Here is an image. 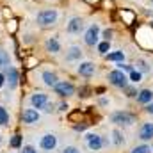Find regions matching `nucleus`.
Returning a JSON list of instances; mask_svg holds the SVG:
<instances>
[{
	"label": "nucleus",
	"mask_w": 153,
	"mask_h": 153,
	"mask_svg": "<svg viewBox=\"0 0 153 153\" xmlns=\"http://www.w3.org/2000/svg\"><path fill=\"white\" fill-rule=\"evenodd\" d=\"M107 80H109L111 85L119 87V89H125V87L128 85V76H126L125 71H121L119 68H117V70H112V71L107 75Z\"/></svg>",
	"instance_id": "1"
},
{
	"label": "nucleus",
	"mask_w": 153,
	"mask_h": 153,
	"mask_svg": "<svg viewBox=\"0 0 153 153\" xmlns=\"http://www.w3.org/2000/svg\"><path fill=\"white\" fill-rule=\"evenodd\" d=\"M57 18H59V14L55 9H43L38 14V25L39 27H50L57 22Z\"/></svg>",
	"instance_id": "2"
},
{
	"label": "nucleus",
	"mask_w": 153,
	"mask_h": 153,
	"mask_svg": "<svg viewBox=\"0 0 153 153\" xmlns=\"http://www.w3.org/2000/svg\"><path fill=\"white\" fill-rule=\"evenodd\" d=\"M53 91L55 94H59L61 98H70L75 94V85L68 80H59L55 85H53Z\"/></svg>",
	"instance_id": "3"
},
{
	"label": "nucleus",
	"mask_w": 153,
	"mask_h": 153,
	"mask_svg": "<svg viewBox=\"0 0 153 153\" xmlns=\"http://www.w3.org/2000/svg\"><path fill=\"white\" fill-rule=\"evenodd\" d=\"M98 41H100V25L93 23V25H89V29L84 34V43L87 46H94V45H98Z\"/></svg>",
	"instance_id": "4"
},
{
	"label": "nucleus",
	"mask_w": 153,
	"mask_h": 153,
	"mask_svg": "<svg viewBox=\"0 0 153 153\" xmlns=\"http://www.w3.org/2000/svg\"><path fill=\"white\" fill-rule=\"evenodd\" d=\"M111 121L114 123L116 126H130V125L135 121V117L130 114V112L119 111V112H114V114L111 116Z\"/></svg>",
	"instance_id": "5"
},
{
	"label": "nucleus",
	"mask_w": 153,
	"mask_h": 153,
	"mask_svg": "<svg viewBox=\"0 0 153 153\" xmlns=\"http://www.w3.org/2000/svg\"><path fill=\"white\" fill-rule=\"evenodd\" d=\"M39 148L43 152H53L57 148V137L55 134H45L39 141Z\"/></svg>",
	"instance_id": "6"
},
{
	"label": "nucleus",
	"mask_w": 153,
	"mask_h": 153,
	"mask_svg": "<svg viewBox=\"0 0 153 153\" xmlns=\"http://www.w3.org/2000/svg\"><path fill=\"white\" fill-rule=\"evenodd\" d=\"M85 143H87V148L91 152H98L103 148V139L100 134H87L85 135Z\"/></svg>",
	"instance_id": "7"
},
{
	"label": "nucleus",
	"mask_w": 153,
	"mask_h": 153,
	"mask_svg": "<svg viewBox=\"0 0 153 153\" xmlns=\"http://www.w3.org/2000/svg\"><path fill=\"white\" fill-rule=\"evenodd\" d=\"M50 102H48V96L45 94V93H36V94H32L30 96V105L34 107V109H38V111H45V107L48 105Z\"/></svg>",
	"instance_id": "8"
},
{
	"label": "nucleus",
	"mask_w": 153,
	"mask_h": 153,
	"mask_svg": "<svg viewBox=\"0 0 153 153\" xmlns=\"http://www.w3.org/2000/svg\"><path fill=\"white\" fill-rule=\"evenodd\" d=\"M94 71H96V68H94V64L89 62V61L80 62L78 68H76V73H78L80 76H85V78H91V76L94 75Z\"/></svg>",
	"instance_id": "9"
},
{
	"label": "nucleus",
	"mask_w": 153,
	"mask_h": 153,
	"mask_svg": "<svg viewBox=\"0 0 153 153\" xmlns=\"http://www.w3.org/2000/svg\"><path fill=\"white\" fill-rule=\"evenodd\" d=\"M82 29H84V18H80V16L71 18V20H70V23L66 25V30H68L70 34H78Z\"/></svg>",
	"instance_id": "10"
},
{
	"label": "nucleus",
	"mask_w": 153,
	"mask_h": 153,
	"mask_svg": "<svg viewBox=\"0 0 153 153\" xmlns=\"http://www.w3.org/2000/svg\"><path fill=\"white\" fill-rule=\"evenodd\" d=\"M22 119H23L25 125H34V123L39 121V112L34 107H32V109H25L23 114H22Z\"/></svg>",
	"instance_id": "11"
},
{
	"label": "nucleus",
	"mask_w": 153,
	"mask_h": 153,
	"mask_svg": "<svg viewBox=\"0 0 153 153\" xmlns=\"http://www.w3.org/2000/svg\"><path fill=\"white\" fill-rule=\"evenodd\" d=\"M139 139L141 141H152L153 139V121L143 123V126L139 130Z\"/></svg>",
	"instance_id": "12"
},
{
	"label": "nucleus",
	"mask_w": 153,
	"mask_h": 153,
	"mask_svg": "<svg viewBox=\"0 0 153 153\" xmlns=\"http://www.w3.org/2000/svg\"><path fill=\"white\" fill-rule=\"evenodd\" d=\"M5 80H7L9 87H11V89H14V87L18 85V82H20L18 70H16V68H13V66H9V68H7V75H5Z\"/></svg>",
	"instance_id": "13"
},
{
	"label": "nucleus",
	"mask_w": 153,
	"mask_h": 153,
	"mask_svg": "<svg viewBox=\"0 0 153 153\" xmlns=\"http://www.w3.org/2000/svg\"><path fill=\"white\" fill-rule=\"evenodd\" d=\"M152 100H153V91L152 89H141V91L137 93V102H139L141 105H148Z\"/></svg>",
	"instance_id": "14"
},
{
	"label": "nucleus",
	"mask_w": 153,
	"mask_h": 153,
	"mask_svg": "<svg viewBox=\"0 0 153 153\" xmlns=\"http://www.w3.org/2000/svg\"><path fill=\"white\" fill-rule=\"evenodd\" d=\"M45 48H46V52H50V53H59V52H61V43H59L57 38H48L46 43H45Z\"/></svg>",
	"instance_id": "15"
},
{
	"label": "nucleus",
	"mask_w": 153,
	"mask_h": 153,
	"mask_svg": "<svg viewBox=\"0 0 153 153\" xmlns=\"http://www.w3.org/2000/svg\"><path fill=\"white\" fill-rule=\"evenodd\" d=\"M41 78H43L45 85H48V87H53V85L59 82V78H57V75H55L53 71H43V73H41Z\"/></svg>",
	"instance_id": "16"
},
{
	"label": "nucleus",
	"mask_w": 153,
	"mask_h": 153,
	"mask_svg": "<svg viewBox=\"0 0 153 153\" xmlns=\"http://www.w3.org/2000/svg\"><path fill=\"white\" fill-rule=\"evenodd\" d=\"M105 59L111 61V62H123V61H125V53H123L121 50L109 52V53H105Z\"/></svg>",
	"instance_id": "17"
},
{
	"label": "nucleus",
	"mask_w": 153,
	"mask_h": 153,
	"mask_svg": "<svg viewBox=\"0 0 153 153\" xmlns=\"http://www.w3.org/2000/svg\"><path fill=\"white\" fill-rule=\"evenodd\" d=\"M78 59H82V50L78 46H71L66 53V61H78Z\"/></svg>",
	"instance_id": "18"
},
{
	"label": "nucleus",
	"mask_w": 153,
	"mask_h": 153,
	"mask_svg": "<svg viewBox=\"0 0 153 153\" xmlns=\"http://www.w3.org/2000/svg\"><path fill=\"white\" fill-rule=\"evenodd\" d=\"M128 80H130L132 84H139V82L143 80V73H141L139 70H132V71L128 73Z\"/></svg>",
	"instance_id": "19"
},
{
	"label": "nucleus",
	"mask_w": 153,
	"mask_h": 153,
	"mask_svg": "<svg viewBox=\"0 0 153 153\" xmlns=\"http://www.w3.org/2000/svg\"><path fill=\"white\" fill-rule=\"evenodd\" d=\"M98 52L102 53V55H105V53H109L111 52V41H98Z\"/></svg>",
	"instance_id": "20"
},
{
	"label": "nucleus",
	"mask_w": 153,
	"mask_h": 153,
	"mask_svg": "<svg viewBox=\"0 0 153 153\" xmlns=\"http://www.w3.org/2000/svg\"><path fill=\"white\" fill-rule=\"evenodd\" d=\"M11 64H9V55H7V52H4V50H0V70H7Z\"/></svg>",
	"instance_id": "21"
},
{
	"label": "nucleus",
	"mask_w": 153,
	"mask_h": 153,
	"mask_svg": "<svg viewBox=\"0 0 153 153\" xmlns=\"http://www.w3.org/2000/svg\"><path fill=\"white\" fill-rule=\"evenodd\" d=\"M0 125L2 126H5V125H9V112L0 105Z\"/></svg>",
	"instance_id": "22"
},
{
	"label": "nucleus",
	"mask_w": 153,
	"mask_h": 153,
	"mask_svg": "<svg viewBox=\"0 0 153 153\" xmlns=\"http://www.w3.org/2000/svg\"><path fill=\"white\" fill-rule=\"evenodd\" d=\"M130 153H152V146H148V144H141V146H135Z\"/></svg>",
	"instance_id": "23"
},
{
	"label": "nucleus",
	"mask_w": 153,
	"mask_h": 153,
	"mask_svg": "<svg viewBox=\"0 0 153 153\" xmlns=\"http://www.w3.org/2000/svg\"><path fill=\"white\" fill-rule=\"evenodd\" d=\"M137 68H139V71H141V73H148V71H150L148 62H146V61H143V59H139V61H137Z\"/></svg>",
	"instance_id": "24"
},
{
	"label": "nucleus",
	"mask_w": 153,
	"mask_h": 153,
	"mask_svg": "<svg viewBox=\"0 0 153 153\" xmlns=\"http://www.w3.org/2000/svg\"><path fill=\"white\" fill-rule=\"evenodd\" d=\"M112 135H114V139H112V141H114L116 146H119V144H123V143H125V139H123V135H121V132H119V130H114V132H112Z\"/></svg>",
	"instance_id": "25"
},
{
	"label": "nucleus",
	"mask_w": 153,
	"mask_h": 153,
	"mask_svg": "<svg viewBox=\"0 0 153 153\" xmlns=\"http://www.w3.org/2000/svg\"><path fill=\"white\" fill-rule=\"evenodd\" d=\"M112 34H114L112 29H105L103 34H102V38H103V41H111V39H112Z\"/></svg>",
	"instance_id": "26"
},
{
	"label": "nucleus",
	"mask_w": 153,
	"mask_h": 153,
	"mask_svg": "<svg viewBox=\"0 0 153 153\" xmlns=\"http://www.w3.org/2000/svg\"><path fill=\"white\" fill-rule=\"evenodd\" d=\"M20 144H22V135H14V137L11 139V146H13V148H18Z\"/></svg>",
	"instance_id": "27"
},
{
	"label": "nucleus",
	"mask_w": 153,
	"mask_h": 153,
	"mask_svg": "<svg viewBox=\"0 0 153 153\" xmlns=\"http://www.w3.org/2000/svg\"><path fill=\"white\" fill-rule=\"evenodd\" d=\"M62 153H82L78 148H75V146H66L64 150H62Z\"/></svg>",
	"instance_id": "28"
},
{
	"label": "nucleus",
	"mask_w": 153,
	"mask_h": 153,
	"mask_svg": "<svg viewBox=\"0 0 153 153\" xmlns=\"http://www.w3.org/2000/svg\"><path fill=\"white\" fill-rule=\"evenodd\" d=\"M119 70H121V71H128V73H130L134 68H132L130 64H123V62H119Z\"/></svg>",
	"instance_id": "29"
},
{
	"label": "nucleus",
	"mask_w": 153,
	"mask_h": 153,
	"mask_svg": "<svg viewBox=\"0 0 153 153\" xmlns=\"http://www.w3.org/2000/svg\"><path fill=\"white\" fill-rule=\"evenodd\" d=\"M22 153H38V152H36L34 146H23L22 148Z\"/></svg>",
	"instance_id": "30"
},
{
	"label": "nucleus",
	"mask_w": 153,
	"mask_h": 153,
	"mask_svg": "<svg viewBox=\"0 0 153 153\" xmlns=\"http://www.w3.org/2000/svg\"><path fill=\"white\" fill-rule=\"evenodd\" d=\"M125 89H126V93H128V94H126V96H137V91H135V89H134V87H128V85H126V87H125Z\"/></svg>",
	"instance_id": "31"
},
{
	"label": "nucleus",
	"mask_w": 153,
	"mask_h": 153,
	"mask_svg": "<svg viewBox=\"0 0 153 153\" xmlns=\"http://www.w3.org/2000/svg\"><path fill=\"white\" fill-rule=\"evenodd\" d=\"M144 111H146L148 114H152V116H153V100L150 102V103H148V105H146V109H144Z\"/></svg>",
	"instance_id": "32"
},
{
	"label": "nucleus",
	"mask_w": 153,
	"mask_h": 153,
	"mask_svg": "<svg viewBox=\"0 0 153 153\" xmlns=\"http://www.w3.org/2000/svg\"><path fill=\"white\" fill-rule=\"evenodd\" d=\"M4 84H5V75H4V73H0V87H2Z\"/></svg>",
	"instance_id": "33"
},
{
	"label": "nucleus",
	"mask_w": 153,
	"mask_h": 153,
	"mask_svg": "<svg viewBox=\"0 0 153 153\" xmlns=\"http://www.w3.org/2000/svg\"><path fill=\"white\" fill-rule=\"evenodd\" d=\"M59 109H61V111H66V109H68V105H66V103H61V105H59Z\"/></svg>",
	"instance_id": "34"
},
{
	"label": "nucleus",
	"mask_w": 153,
	"mask_h": 153,
	"mask_svg": "<svg viewBox=\"0 0 153 153\" xmlns=\"http://www.w3.org/2000/svg\"><path fill=\"white\" fill-rule=\"evenodd\" d=\"M152 150H153V148H152Z\"/></svg>",
	"instance_id": "35"
},
{
	"label": "nucleus",
	"mask_w": 153,
	"mask_h": 153,
	"mask_svg": "<svg viewBox=\"0 0 153 153\" xmlns=\"http://www.w3.org/2000/svg\"><path fill=\"white\" fill-rule=\"evenodd\" d=\"M152 2H153V0H152Z\"/></svg>",
	"instance_id": "36"
}]
</instances>
